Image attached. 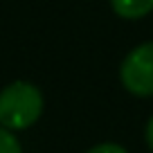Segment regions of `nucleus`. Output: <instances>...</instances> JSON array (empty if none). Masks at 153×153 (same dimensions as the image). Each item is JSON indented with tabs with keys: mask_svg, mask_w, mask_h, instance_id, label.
Wrapping results in <instances>:
<instances>
[{
	"mask_svg": "<svg viewBox=\"0 0 153 153\" xmlns=\"http://www.w3.org/2000/svg\"><path fill=\"white\" fill-rule=\"evenodd\" d=\"M43 115V95L29 81H14L0 90V126L25 131Z\"/></svg>",
	"mask_w": 153,
	"mask_h": 153,
	"instance_id": "nucleus-1",
	"label": "nucleus"
},
{
	"mask_svg": "<svg viewBox=\"0 0 153 153\" xmlns=\"http://www.w3.org/2000/svg\"><path fill=\"white\" fill-rule=\"evenodd\" d=\"M120 81L135 97H153V41L140 43L124 56Z\"/></svg>",
	"mask_w": 153,
	"mask_h": 153,
	"instance_id": "nucleus-2",
	"label": "nucleus"
},
{
	"mask_svg": "<svg viewBox=\"0 0 153 153\" xmlns=\"http://www.w3.org/2000/svg\"><path fill=\"white\" fill-rule=\"evenodd\" d=\"M110 7L120 18L137 20L153 11V0H110Z\"/></svg>",
	"mask_w": 153,
	"mask_h": 153,
	"instance_id": "nucleus-3",
	"label": "nucleus"
},
{
	"mask_svg": "<svg viewBox=\"0 0 153 153\" xmlns=\"http://www.w3.org/2000/svg\"><path fill=\"white\" fill-rule=\"evenodd\" d=\"M0 153H23L18 137L5 126H0Z\"/></svg>",
	"mask_w": 153,
	"mask_h": 153,
	"instance_id": "nucleus-4",
	"label": "nucleus"
},
{
	"mask_svg": "<svg viewBox=\"0 0 153 153\" xmlns=\"http://www.w3.org/2000/svg\"><path fill=\"white\" fill-rule=\"evenodd\" d=\"M88 153H128V151L124 146H120V144H115V142H104V144L92 146Z\"/></svg>",
	"mask_w": 153,
	"mask_h": 153,
	"instance_id": "nucleus-5",
	"label": "nucleus"
},
{
	"mask_svg": "<svg viewBox=\"0 0 153 153\" xmlns=\"http://www.w3.org/2000/svg\"><path fill=\"white\" fill-rule=\"evenodd\" d=\"M144 137H146V144H149V149L153 151V115H151V120L146 122V131H144Z\"/></svg>",
	"mask_w": 153,
	"mask_h": 153,
	"instance_id": "nucleus-6",
	"label": "nucleus"
}]
</instances>
